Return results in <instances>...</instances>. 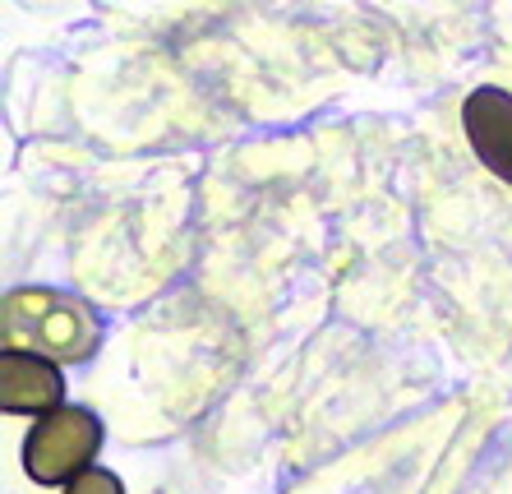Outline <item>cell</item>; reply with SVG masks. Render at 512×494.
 Instances as JSON below:
<instances>
[{
  "mask_svg": "<svg viewBox=\"0 0 512 494\" xmlns=\"http://www.w3.org/2000/svg\"><path fill=\"white\" fill-rule=\"evenodd\" d=\"M0 338L5 347L37 351L51 361H84L97 347V319L60 291L24 287L10 291L0 305Z\"/></svg>",
  "mask_w": 512,
  "mask_h": 494,
  "instance_id": "1",
  "label": "cell"
},
{
  "mask_svg": "<svg viewBox=\"0 0 512 494\" xmlns=\"http://www.w3.org/2000/svg\"><path fill=\"white\" fill-rule=\"evenodd\" d=\"M102 453V421L88 407H51L24 439V471L37 485H65Z\"/></svg>",
  "mask_w": 512,
  "mask_h": 494,
  "instance_id": "2",
  "label": "cell"
},
{
  "mask_svg": "<svg viewBox=\"0 0 512 494\" xmlns=\"http://www.w3.org/2000/svg\"><path fill=\"white\" fill-rule=\"evenodd\" d=\"M462 125L466 139L476 148V157L485 162L499 181L512 185V93L485 84L466 97L462 107Z\"/></svg>",
  "mask_w": 512,
  "mask_h": 494,
  "instance_id": "3",
  "label": "cell"
},
{
  "mask_svg": "<svg viewBox=\"0 0 512 494\" xmlns=\"http://www.w3.org/2000/svg\"><path fill=\"white\" fill-rule=\"evenodd\" d=\"M65 398V374L51 356L5 347L0 356V411H51Z\"/></svg>",
  "mask_w": 512,
  "mask_h": 494,
  "instance_id": "4",
  "label": "cell"
},
{
  "mask_svg": "<svg viewBox=\"0 0 512 494\" xmlns=\"http://www.w3.org/2000/svg\"><path fill=\"white\" fill-rule=\"evenodd\" d=\"M65 494H125V485H120V476L116 471H107V467H88V471H79L70 481V490Z\"/></svg>",
  "mask_w": 512,
  "mask_h": 494,
  "instance_id": "5",
  "label": "cell"
}]
</instances>
